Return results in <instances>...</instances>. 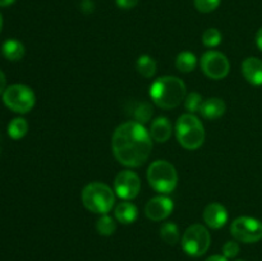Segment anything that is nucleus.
I'll return each instance as SVG.
<instances>
[{
	"label": "nucleus",
	"mask_w": 262,
	"mask_h": 261,
	"mask_svg": "<svg viewBox=\"0 0 262 261\" xmlns=\"http://www.w3.org/2000/svg\"><path fill=\"white\" fill-rule=\"evenodd\" d=\"M114 158L127 168H138L148 160L152 151L150 132L141 123L130 120L118 125L112 137Z\"/></svg>",
	"instance_id": "obj_1"
},
{
	"label": "nucleus",
	"mask_w": 262,
	"mask_h": 261,
	"mask_svg": "<svg viewBox=\"0 0 262 261\" xmlns=\"http://www.w3.org/2000/svg\"><path fill=\"white\" fill-rule=\"evenodd\" d=\"M186 83L174 76H163L150 86V97L156 106L170 110L179 106L186 99Z\"/></svg>",
	"instance_id": "obj_2"
},
{
	"label": "nucleus",
	"mask_w": 262,
	"mask_h": 261,
	"mask_svg": "<svg viewBox=\"0 0 262 261\" xmlns=\"http://www.w3.org/2000/svg\"><path fill=\"white\" fill-rule=\"evenodd\" d=\"M82 202L89 211L95 214H107L115 204V192L102 182H91L82 191Z\"/></svg>",
	"instance_id": "obj_3"
},
{
	"label": "nucleus",
	"mask_w": 262,
	"mask_h": 261,
	"mask_svg": "<svg viewBox=\"0 0 262 261\" xmlns=\"http://www.w3.org/2000/svg\"><path fill=\"white\" fill-rule=\"evenodd\" d=\"M176 136L186 150H197L205 142V128L201 120L191 113L182 114L176 123Z\"/></svg>",
	"instance_id": "obj_4"
},
{
	"label": "nucleus",
	"mask_w": 262,
	"mask_h": 261,
	"mask_svg": "<svg viewBox=\"0 0 262 261\" xmlns=\"http://www.w3.org/2000/svg\"><path fill=\"white\" fill-rule=\"evenodd\" d=\"M148 184L161 194H169L178 184L176 166L166 160H155L147 169Z\"/></svg>",
	"instance_id": "obj_5"
},
{
	"label": "nucleus",
	"mask_w": 262,
	"mask_h": 261,
	"mask_svg": "<svg viewBox=\"0 0 262 261\" xmlns=\"http://www.w3.org/2000/svg\"><path fill=\"white\" fill-rule=\"evenodd\" d=\"M3 102L12 112L26 114L35 106L36 96L32 89L26 84H12L3 92Z\"/></svg>",
	"instance_id": "obj_6"
},
{
	"label": "nucleus",
	"mask_w": 262,
	"mask_h": 261,
	"mask_svg": "<svg viewBox=\"0 0 262 261\" xmlns=\"http://www.w3.org/2000/svg\"><path fill=\"white\" fill-rule=\"evenodd\" d=\"M211 243V235L202 224L189 225L182 237V248L192 257H201L207 252Z\"/></svg>",
	"instance_id": "obj_7"
},
{
	"label": "nucleus",
	"mask_w": 262,
	"mask_h": 261,
	"mask_svg": "<svg viewBox=\"0 0 262 261\" xmlns=\"http://www.w3.org/2000/svg\"><path fill=\"white\" fill-rule=\"evenodd\" d=\"M230 234L235 241L255 243L262 240V222L252 216H239L230 224Z\"/></svg>",
	"instance_id": "obj_8"
},
{
	"label": "nucleus",
	"mask_w": 262,
	"mask_h": 261,
	"mask_svg": "<svg viewBox=\"0 0 262 261\" xmlns=\"http://www.w3.org/2000/svg\"><path fill=\"white\" fill-rule=\"evenodd\" d=\"M200 66L205 76L215 81L225 78L230 71V63L227 56L215 50L206 51L200 59Z\"/></svg>",
	"instance_id": "obj_9"
},
{
	"label": "nucleus",
	"mask_w": 262,
	"mask_h": 261,
	"mask_svg": "<svg viewBox=\"0 0 262 261\" xmlns=\"http://www.w3.org/2000/svg\"><path fill=\"white\" fill-rule=\"evenodd\" d=\"M141 191V179L135 171L122 170L117 174L114 179V192L118 197L123 200L136 199Z\"/></svg>",
	"instance_id": "obj_10"
},
{
	"label": "nucleus",
	"mask_w": 262,
	"mask_h": 261,
	"mask_svg": "<svg viewBox=\"0 0 262 261\" xmlns=\"http://www.w3.org/2000/svg\"><path fill=\"white\" fill-rule=\"evenodd\" d=\"M174 210L173 200L166 194H159L147 201L145 206V214L152 222H163L169 217Z\"/></svg>",
	"instance_id": "obj_11"
},
{
	"label": "nucleus",
	"mask_w": 262,
	"mask_h": 261,
	"mask_svg": "<svg viewBox=\"0 0 262 261\" xmlns=\"http://www.w3.org/2000/svg\"><path fill=\"white\" fill-rule=\"evenodd\" d=\"M205 224L211 229H220L228 222V210L219 202H211L207 205L202 212Z\"/></svg>",
	"instance_id": "obj_12"
},
{
	"label": "nucleus",
	"mask_w": 262,
	"mask_h": 261,
	"mask_svg": "<svg viewBox=\"0 0 262 261\" xmlns=\"http://www.w3.org/2000/svg\"><path fill=\"white\" fill-rule=\"evenodd\" d=\"M242 74L248 83L262 86V60L256 56H250L242 63Z\"/></svg>",
	"instance_id": "obj_13"
},
{
	"label": "nucleus",
	"mask_w": 262,
	"mask_h": 261,
	"mask_svg": "<svg viewBox=\"0 0 262 261\" xmlns=\"http://www.w3.org/2000/svg\"><path fill=\"white\" fill-rule=\"evenodd\" d=\"M150 136L154 141L159 143H164L169 141V138L173 135V125L169 118L158 117L152 120L150 127Z\"/></svg>",
	"instance_id": "obj_14"
},
{
	"label": "nucleus",
	"mask_w": 262,
	"mask_h": 261,
	"mask_svg": "<svg viewBox=\"0 0 262 261\" xmlns=\"http://www.w3.org/2000/svg\"><path fill=\"white\" fill-rule=\"evenodd\" d=\"M225 110H227V105H225L224 100H222L220 97H210L204 101L201 109H200V114L205 119L214 120L223 117Z\"/></svg>",
	"instance_id": "obj_15"
},
{
	"label": "nucleus",
	"mask_w": 262,
	"mask_h": 261,
	"mask_svg": "<svg viewBox=\"0 0 262 261\" xmlns=\"http://www.w3.org/2000/svg\"><path fill=\"white\" fill-rule=\"evenodd\" d=\"M114 216L122 224H132V223H135L137 220L138 209L135 204L125 200V201L117 205V207L114 210Z\"/></svg>",
	"instance_id": "obj_16"
},
{
	"label": "nucleus",
	"mask_w": 262,
	"mask_h": 261,
	"mask_svg": "<svg viewBox=\"0 0 262 261\" xmlns=\"http://www.w3.org/2000/svg\"><path fill=\"white\" fill-rule=\"evenodd\" d=\"M26 49L20 41L10 38L2 45V54L10 61H18L25 56Z\"/></svg>",
	"instance_id": "obj_17"
},
{
	"label": "nucleus",
	"mask_w": 262,
	"mask_h": 261,
	"mask_svg": "<svg viewBox=\"0 0 262 261\" xmlns=\"http://www.w3.org/2000/svg\"><path fill=\"white\" fill-rule=\"evenodd\" d=\"M136 69L142 77L151 78V77L155 76L158 64H156L155 59L151 58L150 55H141L136 61Z\"/></svg>",
	"instance_id": "obj_18"
},
{
	"label": "nucleus",
	"mask_w": 262,
	"mask_h": 261,
	"mask_svg": "<svg viewBox=\"0 0 262 261\" xmlns=\"http://www.w3.org/2000/svg\"><path fill=\"white\" fill-rule=\"evenodd\" d=\"M197 66V58L191 51H182L176 59V67L182 73H191Z\"/></svg>",
	"instance_id": "obj_19"
},
{
	"label": "nucleus",
	"mask_w": 262,
	"mask_h": 261,
	"mask_svg": "<svg viewBox=\"0 0 262 261\" xmlns=\"http://www.w3.org/2000/svg\"><path fill=\"white\" fill-rule=\"evenodd\" d=\"M28 132V123L25 118H14L8 124V135L13 140H20Z\"/></svg>",
	"instance_id": "obj_20"
},
{
	"label": "nucleus",
	"mask_w": 262,
	"mask_h": 261,
	"mask_svg": "<svg viewBox=\"0 0 262 261\" xmlns=\"http://www.w3.org/2000/svg\"><path fill=\"white\" fill-rule=\"evenodd\" d=\"M160 237L168 245H177L181 240V233L179 228L176 223H164L160 228Z\"/></svg>",
	"instance_id": "obj_21"
},
{
	"label": "nucleus",
	"mask_w": 262,
	"mask_h": 261,
	"mask_svg": "<svg viewBox=\"0 0 262 261\" xmlns=\"http://www.w3.org/2000/svg\"><path fill=\"white\" fill-rule=\"evenodd\" d=\"M96 230L100 235L110 237V235L114 234L115 230H117V223H115V219L107 214L101 215L96 222Z\"/></svg>",
	"instance_id": "obj_22"
},
{
	"label": "nucleus",
	"mask_w": 262,
	"mask_h": 261,
	"mask_svg": "<svg viewBox=\"0 0 262 261\" xmlns=\"http://www.w3.org/2000/svg\"><path fill=\"white\" fill-rule=\"evenodd\" d=\"M154 109L151 106V104L148 102H140L137 106L133 110V118H135V122L141 123V124H146L148 120L152 118Z\"/></svg>",
	"instance_id": "obj_23"
},
{
	"label": "nucleus",
	"mask_w": 262,
	"mask_h": 261,
	"mask_svg": "<svg viewBox=\"0 0 262 261\" xmlns=\"http://www.w3.org/2000/svg\"><path fill=\"white\" fill-rule=\"evenodd\" d=\"M222 32L217 28H207L204 33H202V44L206 48H216L220 42H222Z\"/></svg>",
	"instance_id": "obj_24"
},
{
	"label": "nucleus",
	"mask_w": 262,
	"mask_h": 261,
	"mask_svg": "<svg viewBox=\"0 0 262 261\" xmlns=\"http://www.w3.org/2000/svg\"><path fill=\"white\" fill-rule=\"evenodd\" d=\"M202 104H204V99H202L201 95L199 92H191L186 96L184 99V107L187 109V112L194 114V113H200Z\"/></svg>",
	"instance_id": "obj_25"
},
{
	"label": "nucleus",
	"mask_w": 262,
	"mask_h": 261,
	"mask_svg": "<svg viewBox=\"0 0 262 261\" xmlns=\"http://www.w3.org/2000/svg\"><path fill=\"white\" fill-rule=\"evenodd\" d=\"M222 0H193L194 8L200 13H211L219 8Z\"/></svg>",
	"instance_id": "obj_26"
},
{
	"label": "nucleus",
	"mask_w": 262,
	"mask_h": 261,
	"mask_svg": "<svg viewBox=\"0 0 262 261\" xmlns=\"http://www.w3.org/2000/svg\"><path fill=\"white\" fill-rule=\"evenodd\" d=\"M241 247L239 243L237 241H228L223 246V255L227 258H234L237 257L238 253H239Z\"/></svg>",
	"instance_id": "obj_27"
},
{
	"label": "nucleus",
	"mask_w": 262,
	"mask_h": 261,
	"mask_svg": "<svg viewBox=\"0 0 262 261\" xmlns=\"http://www.w3.org/2000/svg\"><path fill=\"white\" fill-rule=\"evenodd\" d=\"M138 3H140V0H115L117 7L124 10L133 9L135 7H137Z\"/></svg>",
	"instance_id": "obj_28"
},
{
	"label": "nucleus",
	"mask_w": 262,
	"mask_h": 261,
	"mask_svg": "<svg viewBox=\"0 0 262 261\" xmlns=\"http://www.w3.org/2000/svg\"><path fill=\"white\" fill-rule=\"evenodd\" d=\"M81 10L84 14H91L95 12V3L92 0H82Z\"/></svg>",
	"instance_id": "obj_29"
},
{
	"label": "nucleus",
	"mask_w": 262,
	"mask_h": 261,
	"mask_svg": "<svg viewBox=\"0 0 262 261\" xmlns=\"http://www.w3.org/2000/svg\"><path fill=\"white\" fill-rule=\"evenodd\" d=\"M7 79H5V74L3 73L2 69H0V94H3V92L5 91V89H7Z\"/></svg>",
	"instance_id": "obj_30"
},
{
	"label": "nucleus",
	"mask_w": 262,
	"mask_h": 261,
	"mask_svg": "<svg viewBox=\"0 0 262 261\" xmlns=\"http://www.w3.org/2000/svg\"><path fill=\"white\" fill-rule=\"evenodd\" d=\"M205 261H228V258L224 255H212L207 257Z\"/></svg>",
	"instance_id": "obj_31"
},
{
	"label": "nucleus",
	"mask_w": 262,
	"mask_h": 261,
	"mask_svg": "<svg viewBox=\"0 0 262 261\" xmlns=\"http://www.w3.org/2000/svg\"><path fill=\"white\" fill-rule=\"evenodd\" d=\"M256 44H257L258 49L262 51V27L256 33Z\"/></svg>",
	"instance_id": "obj_32"
},
{
	"label": "nucleus",
	"mask_w": 262,
	"mask_h": 261,
	"mask_svg": "<svg viewBox=\"0 0 262 261\" xmlns=\"http://www.w3.org/2000/svg\"><path fill=\"white\" fill-rule=\"evenodd\" d=\"M15 0H0V8H5V7H9L14 3Z\"/></svg>",
	"instance_id": "obj_33"
},
{
	"label": "nucleus",
	"mask_w": 262,
	"mask_h": 261,
	"mask_svg": "<svg viewBox=\"0 0 262 261\" xmlns=\"http://www.w3.org/2000/svg\"><path fill=\"white\" fill-rule=\"evenodd\" d=\"M2 27H3V18H2V14H0V32H2Z\"/></svg>",
	"instance_id": "obj_34"
},
{
	"label": "nucleus",
	"mask_w": 262,
	"mask_h": 261,
	"mask_svg": "<svg viewBox=\"0 0 262 261\" xmlns=\"http://www.w3.org/2000/svg\"><path fill=\"white\" fill-rule=\"evenodd\" d=\"M237 261H245V260H237Z\"/></svg>",
	"instance_id": "obj_35"
}]
</instances>
